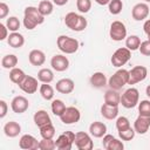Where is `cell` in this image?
Segmentation results:
<instances>
[{"label":"cell","mask_w":150,"mask_h":150,"mask_svg":"<svg viewBox=\"0 0 150 150\" xmlns=\"http://www.w3.org/2000/svg\"><path fill=\"white\" fill-rule=\"evenodd\" d=\"M50 66L56 71H64L69 68V60L62 54H55L50 59Z\"/></svg>","instance_id":"5bb4252c"},{"label":"cell","mask_w":150,"mask_h":150,"mask_svg":"<svg viewBox=\"0 0 150 150\" xmlns=\"http://www.w3.org/2000/svg\"><path fill=\"white\" fill-rule=\"evenodd\" d=\"M38 80L41 83H50L54 80V73L49 68H42L38 73Z\"/></svg>","instance_id":"f546056e"},{"label":"cell","mask_w":150,"mask_h":150,"mask_svg":"<svg viewBox=\"0 0 150 150\" xmlns=\"http://www.w3.org/2000/svg\"><path fill=\"white\" fill-rule=\"evenodd\" d=\"M130 59H131V50L128 49L127 47H121L114 52L110 61L114 67L120 68V67L124 66Z\"/></svg>","instance_id":"8992f818"},{"label":"cell","mask_w":150,"mask_h":150,"mask_svg":"<svg viewBox=\"0 0 150 150\" xmlns=\"http://www.w3.org/2000/svg\"><path fill=\"white\" fill-rule=\"evenodd\" d=\"M138 114L143 116H150V101L149 100H142L138 102Z\"/></svg>","instance_id":"ab89813d"},{"label":"cell","mask_w":150,"mask_h":150,"mask_svg":"<svg viewBox=\"0 0 150 150\" xmlns=\"http://www.w3.org/2000/svg\"><path fill=\"white\" fill-rule=\"evenodd\" d=\"M135 134H136L135 129L131 128V127H129L128 129H124L122 131H118V137L122 141H131V139H134Z\"/></svg>","instance_id":"f35d334b"},{"label":"cell","mask_w":150,"mask_h":150,"mask_svg":"<svg viewBox=\"0 0 150 150\" xmlns=\"http://www.w3.org/2000/svg\"><path fill=\"white\" fill-rule=\"evenodd\" d=\"M144 1H145V2H150V0H144Z\"/></svg>","instance_id":"816d5d0a"},{"label":"cell","mask_w":150,"mask_h":150,"mask_svg":"<svg viewBox=\"0 0 150 150\" xmlns=\"http://www.w3.org/2000/svg\"><path fill=\"white\" fill-rule=\"evenodd\" d=\"M96 4H98V5H101V6H105V5H108L109 2H110V0H94Z\"/></svg>","instance_id":"681fc988"},{"label":"cell","mask_w":150,"mask_h":150,"mask_svg":"<svg viewBox=\"0 0 150 150\" xmlns=\"http://www.w3.org/2000/svg\"><path fill=\"white\" fill-rule=\"evenodd\" d=\"M129 82V70L127 69H118L114 75H111L108 80V86L110 87V89H115V90H120L122 89L125 84H128Z\"/></svg>","instance_id":"277c9868"},{"label":"cell","mask_w":150,"mask_h":150,"mask_svg":"<svg viewBox=\"0 0 150 150\" xmlns=\"http://www.w3.org/2000/svg\"><path fill=\"white\" fill-rule=\"evenodd\" d=\"M64 25L74 32H82L87 28L88 22L87 19H84V16H82L81 14H77L75 12H69L64 16Z\"/></svg>","instance_id":"7a4b0ae2"},{"label":"cell","mask_w":150,"mask_h":150,"mask_svg":"<svg viewBox=\"0 0 150 150\" xmlns=\"http://www.w3.org/2000/svg\"><path fill=\"white\" fill-rule=\"evenodd\" d=\"M129 127H131V125H130L129 120L125 116H120V117L116 118V129H117V131H122L124 129H128Z\"/></svg>","instance_id":"b9f144b4"},{"label":"cell","mask_w":150,"mask_h":150,"mask_svg":"<svg viewBox=\"0 0 150 150\" xmlns=\"http://www.w3.org/2000/svg\"><path fill=\"white\" fill-rule=\"evenodd\" d=\"M104 103H107L109 105L118 107V104H121V95H120L118 90H115V89L107 90L104 94Z\"/></svg>","instance_id":"d4e9b609"},{"label":"cell","mask_w":150,"mask_h":150,"mask_svg":"<svg viewBox=\"0 0 150 150\" xmlns=\"http://www.w3.org/2000/svg\"><path fill=\"white\" fill-rule=\"evenodd\" d=\"M33 120H34V123L36 127H42V125H46L48 123H52V120H50V116L49 114L46 111V110H38L34 116H33Z\"/></svg>","instance_id":"4316f807"},{"label":"cell","mask_w":150,"mask_h":150,"mask_svg":"<svg viewBox=\"0 0 150 150\" xmlns=\"http://www.w3.org/2000/svg\"><path fill=\"white\" fill-rule=\"evenodd\" d=\"M139 53L144 56H150V40H145L141 42V46L138 48Z\"/></svg>","instance_id":"7bdbcfd3"},{"label":"cell","mask_w":150,"mask_h":150,"mask_svg":"<svg viewBox=\"0 0 150 150\" xmlns=\"http://www.w3.org/2000/svg\"><path fill=\"white\" fill-rule=\"evenodd\" d=\"M80 118H81V112L75 107H67L62 112V115L60 116V120L63 124H75L80 121Z\"/></svg>","instance_id":"30bf717a"},{"label":"cell","mask_w":150,"mask_h":150,"mask_svg":"<svg viewBox=\"0 0 150 150\" xmlns=\"http://www.w3.org/2000/svg\"><path fill=\"white\" fill-rule=\"evenodd\" d=\"M76 8L80 13H88L91 8V0H77Z\"/></svg>","instance_id":"60d3db41"},{"label":"cell","mask_w":150,"mask_h":150,"mask_svg":"<svg viewBox=\"0 0 150 150\" xmlns=\"http://www.w3.org/2000/svg\"><path fill=\"white\" fill-rule=\"evenodd\" d=\"M19 146L25 150H36V149H39V142L33 135L25 134L20 137Z\"/></svg>","instance_id":"ac0fdd59"},{"label":"cell","mask_w":150,"mask_h":150,"mask_svg":"<svg viewBox=\"0 0 150 150\" xmlns=\"http://www.w3.org/2000/svg\"><path fill=\"white\" fill-rule=\"evenodd\" d=\"M8 28L9 32H18L19 28H20V20L16 18V16H9L7 20H6V23H5Z\"/></svg>","instance_id":"8d00e7d4"},{"label":"cell","mask_w":150,"mask_h":150,"mask_svg":"<svg viewBox=\"0 0 150 150\" xmlns=\"http://www.w3.org/2000/svg\"><path fill=\"white\" fill-rule=\"evenodd\" d=\"M149 128H150V116L138 115V117L134 122V129H135L136 134L144 135L148 132Z\"/></svg>","instance_id":"2e32d148"},{"label":"cell","mask_w":150,"mask_h":150,"mask_svg":"<svg viewBox=\"0 0 150 150\" xmlns=\"http://www.w3.org/2000/svg\"><path fill=\"white\" fill-rule=\"evenodd\" d=\"M55 89L60 94L67 95V94L73 93V90L75 89V83H74V81L71 79H67V77L66 79H61V80H59L56 82Z\"/></svg>","instance_id":"d6986e66"},{"label":"cell","mask_w":150,"mask_h":150,"mask_svg":"<svg viewBox=\"0 0 150 150\" xmlns=\"http://www.w3.org/2000/svg\"><path fill=\"white\" fill-rule=\"evenodd\" d=\"M56 45H57V48L64 54H74L77 52L80 47V43L76 39L67 35H60L56 40Z\"/></svg>","instance_id":"3957f363"},{"label":"cell","mask_w":150,"mask_h":150,"mask_svg":"<svg viewBox=\"0 0 150 150\" xmlns=\"http://www.w3.org/2000/svg\"><path fill=\"white\" fill-rule=\"evenodd\" d=\"M7 43L12 48H21L25 45V38L19 32H12L7 38Z\"/></svg>","instance_id":"cb8c5ba5"},{"label":"cell","mask_w":150,"mask_h":150,"mask_svg":"<svg viewBox=\"0 0 150 150\" xmlns=\"http://www.w3.org/2000/svg\"><path fill=\"white\" fill-rule=\"evenodd\" d=\"M4 132L7 137L14 138L21 132V125L15 121H9L4 125Z\"/></svg>","instance_id":"7402d4cb"},{"label":"cell","mask_w":150,"mask_h":150,"mask_svg":"<svg viewBox=\"0 0 150 150\" xmlns=\"http://www.w3.org/2000/svg\"><path fill=\"white\" fill-rule=\"evenodd\" d=\"M28 60H29V63L32 66L39 67V66H42L46 62V55L40 49H33L28 54Z\"/></svg>","instance_id":"44dd1931"},{"label":"cell","mask_w":150,"mask_h":150,"mask_svg":"<svg viewBox=\"0 0 150 150\" xmlns=\"http://www.w3.org/2000/svg\"><path fill=\"white\" fill-rule=\"evenodd\" d=\"M39 129H40V135H41L42 138H54V136H55V128H54V125L52 123L42 125Z\"/></svg>","instance_id":"e575fe53"},{"label":"cell","mask_w":150,"mask_h":150,"mask_svg":"<svg viewBox=\"0 0 150 150\" xmlns=\"http://www.w3.org/2000/svg\"><path fill=\"white\" fill-rule=\"evenodd\" d=\"M53 2L56 5V6H63L68 2V0H53Z\"/></svg>","instance_id":"c3c4849f"},{"label":"cell","mask_w":150,"mask_h":150,"mask_svg":"<svg viewBox=\"0 0 150 150\" xmlns=\"http://www.w3.org/2000/svg\"><path fill=\"white\" fill-rule=\"evenodd\" d=\"M8 38V28L5 23H0V40H5Z\"/></svg>","instance_id":"f6af8a7d"},{"label":"cell","mask_w":150,"mask_h":150,"mask_svg":"<svg viewBox=\"0 0 150 150\" xmlns=\"http://www.w3.org/2000/svg\"><path fill=\"white\" fill-rule=\"evenodd\" d=\"M39 149L40 150H54L56 149L55 141L53 138H42L39 142Z\"/></svg>","instance_id":"74e56055"},{"label":"cell","mask_w":150,"mask_h":150,"mask_svg":"<svg viewBox=\"0 0 150 150\" xmlns=\"http://www.w3.org/2000/svg\"><path fill=\"white\" fill-rule=\"evenodd\" d=\"M9 13V7L5 2H0V19H5Z\"/></svg>","instance_id":"ee69618b"},{"label":"cell","mask_w":150,"mask_h":150,"mask_svg":"<svg viewBox=\"0 0 150 150\" xmlns=\"http://www.w3.org/2000/svg\"><path fill=\"white\" fill-rule=\"evenodd\" d=\"M109 35L114 41H122L127 38V27L122 21H112L109 29Z\"/></svg>","instance_id":"52a82bcc"},{"label":"cell","mask_w":150,"mask_h":150,"mask_svg":"<svg viewBox=\"0 0 150 150\" xmlns=\"http://www.w3.org/2000/svg\"><path fill=\"white\" fill-rule=\"evenodd\" d=\"M150 8L148 4L145 2H138L131 9V16L135 21H143L149 16Z\"/></svg>","instance_id":"7c38bea8"},{"label":"cell","mask_w":150,"mask_h":150,"mask_svg":"<svg viewBox=\"0 0 150 150\" xmlns=\"http://www.w3.org/2000/svg\"><path fill=\"white\" fill-rule=\"evenodd\" d=\"M74 141H75V134L73 131H64L55 141L56 149H59V150H70L73 148Z\"/></svg>","instance_id":"ba28073f"},{"label":"cell","mask_w":150,"mask_h":150,"mask_svg":"<svg viewBox=\"0 0 150 150\" xmlns=\"http://www.w3.org/2000/svg\"><path fill=\"white\" fill-rule=\"evenodd\" d=\"M26 76H27V75L25 74V71H23L22 69L18 68V67L11 69V71H9V80H11L14 84H18V86L25 80Z\"/></svg>","instance_id":"83f0119b"},{"label":"cell","mask_w":150,"mask_h":150,"mask_svg":"<svg viewBox=\"0 0 150 150\" xmlns=\"http://www.w3.org/2000/svg\"><path fill=\"white\" fill-rule=\"evenodd\" d=\"M89 134L95 138H101L107 134V125L103 122L95 121L89 125Z\"/></svg>","instance_id":"ffe728a7"},{"label":"cell","mask_w":150,"mask_h":150,"mask_svg":"<svg viewBox=\"0 0 150 150\" xmlns=\"http://www.w3.org/2000/svg\"><path fill=\"white\" fill-rule=\"evenodd\" d=\"M102 145L105 150H123L124 144L121 141V138H115L112 135L105 134L102 139Z\"/></svg>","instance_id":"4fadbf2b"},{"label":"cell","mask_w":150,"mask_h":150,"mask_svg":"<svg viewBox=\"0 0 150 150\" xmlns=\"http://www.w3.org/2000/svg\"><path fill=\"white\" fill-rule=\"evenodd\" d=\"M74 144L79 150H91L94 148V143L90 135L84 131H79L75 134Z\"/></svg>","instance_id":"9c48e42d"},{"label":"cell","mask_w":150,"mask_h":150,"mask_svg":"<svg viewBox=\"0 0 150 150\" xmlns=\"http://www.w3.org/2000/svg\"><path fill=\"white\" fill-rule=\"evenodd\" d=\"M145 94H146V96L150 98V84L146 86V88H145Z\"/></svg>","instance_id":"f907efd6"},{"label":"cell","mask_w":150,"mask_h":150,"mask_svg":"<svg viewBox=\"0 0 150 150\" xmlns=\"http://www.w3.org/2000/svg\"><path fill=\"white\" fill-rule=\"evenodd\" d=\"M141 46V39L137 35H129L125 38V47L131 52L137 50Z\"/></svg>","instance_id":"d6a6232c"},{"label":"cell","mask_w":150,"mask_h":150,"mask_svg":"<svg viewBox=\"0 0 150 150\" xmlns=\"http://www.w3.org/2000/svg\"><path fill=\"white\" fill-rule=\"evenodd\" d=\"M138 102H139V91L134 87L128 88L121 95V104L127 109L135 108L138 104Z\"/></svg>","instance_id":"5b68a950"},{"label":"cell","mask_w":150,"mask_h":150,"mask_svg":"<svg viewBox=\"0 0 150 150\" xmlns=\"http://www.w3.org/2000/svg\"><path fill=\"white\" fill-rule=\"evenodd\" d=\"M101 115L105 120H115L118 116V107L109 105L107 103H103L101 107Z\"/></svg>","instance_id":"484cf974"},{"label":"cell","mask_w":150,"mask_h":150,"mask_svg":"<svg viewBox=\"0 0 150 150\" xmlns=\"http://www.w3.org/2000/svg\"><path fill=\"white\" fill-rule=\"evenodd\" d=\"M89 82H90V84H91L94 88H103L104 86L108 84L107 76H105V74L102 73V71H96V73H94V74L90 76Z\"/></svg>","instance_id":"603a6c76"},{"label":"cell","mask_w":150,"mask_h":150,"mask_svg":"<svg viewBox=\"0 0 150 150\" xmlns=\"http://www.w3.org/2000/svg\"><path fill=\"white\" fill-rule=\"evenodd\" d=\"M7 110H8V105H7L6 101L1 100L0 101V117L1 118H4L7 115Z\"/></svg>","instance_id":"bcb514c9"},{"label":"cell","mask_w":150,"mask_h":150,"mask_svg":"<svg viewBox=\"0 0 150 150\" xmlns=\"http://www.w3.org/2000/svg\"><path fill=\"white\" fill-rule=\"evenodd\" d=\"M50 108H52L53 114H54L55 116H59V117H60L67 107H66V104L63 103L62 100H57V98H56V100H52V105H50Z\"/></svg>","instance_id":"836d02e7"},{"label":"cell","mask_w":150,"mask_h":150,"mask_svg":"<svg viewBox=\"0 0 150 150\" xmlns=\"http://www.w3.org/2000/svg\"><path fill=\"white\" fill-rule=\"evenodd\" d=\"M148 76V69L144 66H135L129 70V82L128 84H136L138 82H142Z\"/></svg>","instance_id":"8fae6325"},{"label":"cell","mask_w":150,"mask_h":150,"mask_svg":"<svg viewBox=\"0 0 150 150\" xmlns=\"http://www.w3.org/2000/svg\"><path fill=\"white\" fill-rule=\"evenodd\" d=\"M108 9H109V13L112 14V15L120 14L123 9L122 0H110V2L108 4Z\"/></svg>","instance_id":"d590c367"},{"label":"cell","mask_w":150,"mask_h":150,"mask_svg":"<svg viewBox=\"0 0 150 150\" xmlns=\"http://www.w3.org/2000/svg\"><path fill=\"white\" fill-rule=\"evenodd\" d=\"M38 86H39L38 79H35L30 75H27L25 77V80L19 84V88L26 94H34L38 90Z\"/></svg>","instance_id":"e0dca14e"},{"label":"cell","mask_w":150,"mask_h":150,"mask_svg":"<svg viewBox=\"0 0 150 150\" xmlns=\"http://www.w3.org/2000/svg\"><path fill=\"white\" fill-rule=\"evenodd\" d=\"M29 107V102L25 96L18 95L15 96L11 102V108L15 114H22L25 112Z\"/></svg>","instance_id":"9a60e30c"},{"label":"cell","mask_w":150,"mask_h":150,"mask_svg":"<svg viewBox=\"0 0 150 150\" xmlns=\"http://www.w3.org/2000/svg\"><path fill=\"white\" fill-rule=\"evenodd\" d=\"M143 30L148 36V40H150V19L145 20L143 23Z\"/></svg>","instance_id":"7dc6e473"},{"label":"cell","mask_w":150,"mask_h":150,"mask_svg":"<svg viewBox=\"0 0 150 150\" xmlns=\"http://www.w3.org/2000/svg\"><path fill=\"white\" fill-rule=\"evenodd\" d=\"M40 13L43 15V16H47V15H50L54 11V6H53V2L49 1V0H42L39 2V6H38Z\"/></svg>","instance_id":"1f68e13d"},{"label":"cell","mask_w":150,"mask_h":150,"mask_svg":"<svg viewBox=\"0 0 150 150\" xmlns=\"http://www.w3.org/2000/svg\"><path fill=\"white\" fill-rule=\"evenodd\" d=\"M18 62H19L18 56L14 55V54H7V55H5L1 59V66L5 69H13V68H15Z\"/></svg>","instance_id":"f1b7e54d"},{"label":"cell","mask_w":150,"mask_h":150,"mask_svg":"<svg viewBox=\"0 0 150 150\" xmlns=\"http://www.w3.org/2000/svg\"><path fill=\"white\" fill-rule=\"evenodd\" d=\"M45 22V16L40 13L38 7L34 6H27L23 11V26L26 29L32 30L38 25H41Z\"/></svg>","instance_id":"6da1fadb"},{"label":"cell","mask_w":150,"mask_h":150,"mask_svg":"<svg viewBox=\"0 0 150 150\" xmlns=\"http://www.w3.org/2000/svg\"><path fill=\"white\" fill-rule=\"evenodd\" d=\"M39 91L42 98L46 101H52L54 98V88L49 83H42L39 88Z\"/></svg>","instance_id":"4dcf8cb0"}]
</instances>
